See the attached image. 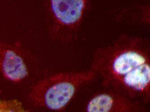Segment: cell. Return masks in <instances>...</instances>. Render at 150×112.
I'll return each mask as SVG.
<instances>
[{"label": "cell", "instance_id": "6da1fadb", "mask_svg": "<svg viewBox=\"0 0 150 112\" xmlns=\"http://www.w3.org/2000/svg\"><path fill=\"white\" fill-rule=\"evenodd\" d=\"M150 48L146 38L121 35L95 51L91 70L100 76L105 88L114 90L150 65Z\"/></svg>", "mask_w": 150, "mask_h": 112}, {"label": "cell", "instance_id": "7a4b0ae2", "mask_svg": "<svg viewBox=\"0 0 150 112\" xmlns=\"http://www.w3.org/2000/svg\"><path fill=\"white\" fill-rule=\"evenodd\" d=\"M92 70L56 74L40 81L32 88L30 97L34 104L53 111L63 110L80 86L94 79Z\"/></svg>", "mask_w": 150, "mask_h": 112}, {"label": "cell", "instance_id": "3957f363", "mask_svg": "<svg viewBox=\"0 0 150 112\" xmlns=\"http://www.w3.org/2000/svg\"><path fill=\"white\" fill-rule=\"evenodd\" d=\"M52 22L53 35L68 40L78 31L89 11L91 0H41Z\"/></svg>", "mask_w": 150, "mask_h": 112}, {"label": "cell", "instance_id": "277c9868", "mask_svg": "<svg viewBox=\"0 0 150 112\" xmlns=\"http://www.w3.org/2000/svg\"><path fill=\"white\" fill-rule=\"evenodd\" d=\"M148 111L143 104L111 89L100 92L88 102V112H142Z\"/></svg>", "mask_w": 150, "mask_h": 112}, {"label": "cell", "instance_id": "5b68a950", "mask_svg": "<svg viewBox=\"0 0 150 112\" xmlns=\"http://www.w3.org/2000/svg\"><path fill=\"white\" fill-rule=\"evenodd\" d=\"M0 71L7 80L19 82L28 75L27 66L17 48L0 40Z\"/></svg>", "mask_w": 150, "mask_h": 112}]
</instances>
